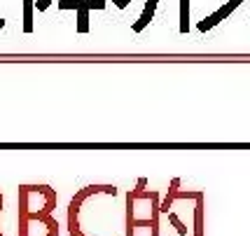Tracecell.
Here are the masks:
<instances>
[{
    "mask_svg": "<svg viewBox=\"0 0 250 236\" xmlns=\"http://www.w3.org/2000/svg\"><path fill=\"white\" fill-rule=\"evenodd\" d=\"M52 5V0H38L35 2V10H40V12H47V7Z\"/></svg>",
    "mask_w": 250,
    "mask_h": 236,
    "instance_id": "obj_12",
    "label": "cell"
},
{
    "mask_svg": "<svg viewBox=\"0 0 250 236\" xmlns=\"http://www.w3.org/2000/svg\"><path fill=\"white\" fill-rule=\"evenodd\" d=\"M2 26H5V21H2V19H0V28H2Z\"/></svg>",
    "mask_w": 250,
    "mask_h": 236,
    "instance_id": "obj_16",
    "label": "cell"
},
{
    "mask_svg": "<svg viewBox=\"0 0 250 236\" xmlns=\"http://www.w3.org/2000/svg\"><path fill=\"white\" fill-rule=\"evenodd\" d=\"M56 192L49 185L19 187V236H59Z\"/></svg>",
    "mask_w": 250,
    "mask_h": 236,
    "instance_id": "obj_2",
    "label": "cell"
},
{
    "mask_svg": "<svg viewBox=\"0 0 250 236\" xmlns=\"http://www.w3.org/2000/svg\"><path fill=\"white\" fill-rule=\"evenodd\" d=\"M33 10L35 0H23V33H33Z\"/></svg>",
    "mask_w": 250,
    "mask_h": 236,
    "instance_id": "obj_6",
    "label": "cell"
},
{
    "mask_svg": "<svg viewBox=\"0 0 250 236\" xmlns=\"http://www.w3.org/2000/svg\"><path fill=\"white\" fill-rule=\"evenodd\" d=\"M59 7H61V10H75L77 12L82 5H80L77 0H59Z\"/></svg>",
    "mask_w": 250,
    "mask_h": 236,
    "instance_id": "obj_10",
    "label": "cell"
},
{
    "mask_svg": "<svg viewBox=\"0 0 250 236\" xmlns=\"http://www.w3.org/2000/svg\"><path fill=\"white\" fill-rule=\"evenodd\" d=\"M0 213H2V194H0ZM2 236V234H0Z\"/></svg>",
    "mask_w": 250,
    "mask_h": 236,
    "instance_id": "obj_15",
    "label": "cell"
},
{
    "mask_svg": "<svg viewBox=\"0 0 250 236\" xmlns=\"http://www.w3.org/2000/svg\"><path fill=\"white\" fill-rule=\"evenodd\" d=\"M154 7H157V2H150V0H147V5H145V10H143L141 19H138V21L133 23V31H136V33H141L143 28H145V26L150 23V19L154 17Z\"/></svg>",
    "mask_w": 250,
    "mask_h": 236,
    "instance_id": "obj_5",
    "label": "cell"
},
{
    "mask_svg": "<svg viewBox=\"0 0 250 236\" xmlns=\"http://www.w3.org/2000/svg\"><path fill=\"white\" fill-rule=\"evenodd\" d=\"M241 2H243V0H229L227 5H225V7H220V10L215 12V14H210V17H206L204 21H199V31H201V33L210 31V28H213L215 23H220L222 19H225V17H229L231 12L236 10V7H239Z\"/></svg>",
    "mask_w": 250,
    "mask_h": 236,
    "instance_id": "obj_4",
    "label": "cell"
},
{
    "mask_svg": "<svg viewBox=\"0 0 250 236\" xmlns=\"http://www.w3.org/2000/svg\"><path fill=\"white\" fill-rule=\"evenodd\" d=\"M89 31V10L80 7L77 10V33H87Z\"/></svg>",
    "mask_w": 250,
    "mask_h": 236,
    "instance_id": "obj_8",
    "label": "cell"
},
{
    "mask_svg": "<svg viewBox=\"0 0 250 236\" xmlns=\"http://www.w3.org/2000/svg\"><path fill=\"white\" fill-rule=\"evenodd\" d=\"M189 31V0H180V33Z\"/></svg>",
    "mask_w": 250,
    "mask_h": 236,
    "instance_id": "obj_7",
    "label": "cell"
},
{
    "mask_svg": "<svg viewBox=\"0 0 250 236\" xmlns=\"http://www.w3.org/2000/svg\"><path fill=\"white\" fill-rule=\"evenodd\" d=\"M159 196L145 192V178H141L138 187L126 194V236H159Z\"/></svg>",
    "mask_w": 250,
    "mask_h": 236,
    "instance_id": "obj_3",
    "label": "cell"
},
{
    "mask_svg": "<svg viewBox=\"0 0 250 236\" xmlns=\"http://www.w3.org/2000/svg\"><path fill=\"white\" fill-rule=\"evenodd\" d=\"M101 185H89L73 196L68 206V232L70 236H117L124 225V213L112 206H98Z\"/></svg>",
    "mask_w": 250,
    "mask_h": 236,
    "instance_id": "obj_1",
    "label": "cell"
},
{
    "mask_svg": "<svg viewBox=\"0 0 250 236\" xmlns=\"http://www.w3.org/2000/svg\"><path fill=\"white\" fill-rule=\"evenodd\" d=\"M77 2H80L82 7H87V2H89V0H77Z\"/></svg>",
    "mask_w": 250,
    "mask_h": 236,
    "instance_id": "obj_14",
    "label": "cell"
},
{
    "mask_svg": "<svg viewBox=\"0 0 250 236\" xmlns=\"http://www.w3.org/2000/svg\"><path fill=\"white\" fill-rule=\"evenodd\" d=\"M87 10H105V0H89L87 2Z\"/></svg>",
    "mask_w": 250,
    "mask_h": 236,
    "instance_id": "obj_11",
    "label": "cell"
},
{
    "mask_svg": "<svg viewBox=\"0 0 250 236\" xmlns=\"http://www.w3.org/2000/svg\"><path fill=\"white\" fill-rule=\"evenodd\" d=\"M112 2H115L120 10H124V7H129V5H131V0H112Z\"/></svg>",
    "mask_w": 250,
    "mask_h": 236,
    "instance_id": "obj_13",
    "label": "cell"
},
{
    "mask_svg": "<svg viewBox=\"0 0 250 236\" xmlns=\"http://www.w3.org/2000/svg\"><path fill=\"white\" fill-rule=\"evenodd\" d=\"M166 215H168V222H171V225L178 229V236H187V232H189V229H187L185 222H183V220H180V217H178L173 211H166Z\"/></svg>",
    "mask_w": 250,
    "mask_h": 236,
    "instance_id": "obj_9",
    "label": "cell"
}]
</instances>
